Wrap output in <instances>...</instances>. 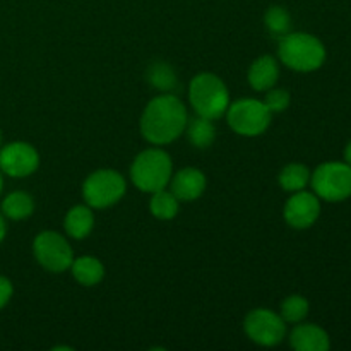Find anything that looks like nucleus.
I'll return each instance as SVG.
<instances>
[{"label":"nucleus","instance_id":"obj_1","mask_svg":"<svg viewBox=\"0 0 351 351\" xmlns=\"http://www.w3.org/2000/svg\"><path fill=\"white\" fill-rule=\"evenodd\" d=\"M187 108L177 96L165 93L147 103L141 117V132L151 144L163 146L173 143L185 132Z\"/></svg>","mask_w":351,"mask_h":351},{"label":"nucleus","instance_id":"obj_2","mask_svg":"<svg viewBox=\"0 0 351 351\" xmlns=\"http://www.w3.org/2000/svg\"><path fill=\"white\" fill-rule=\"evenodd\" d=\"M280 60L297 72H314L326 60V47L308 33H288L280 40Z\"/></svg>","mask_w":351,"mask_h":351},{"label":"nucleus","instance_id":"obj_3","mask_svg":"<svg viewBox=\"0 0 351 351\" xmlns=\"http://www.w3.org/2000/svg\"><path fill=\"white\" fill-rule=\"evenodd\" d=\"M189 101L195 115L216 120L225 115L230 106V93L225 82L215 74L202 72L191 81Z\"/></svg>","mask_w":351,"mask_h":351},{"label":"nucleus","instance_id":"obj_4","mask_svg":"<svg viewBox=\"0 0 351 351\" xmlns=\"http://www.w3.org/2000/svg\"><path fill=\"white\" fill-rule=\"evenodd\" d=\"M171 171H173V165H171L170 156L163 149L153 147V149L143 151L134 160L130 177L139 191L153 194L170 184Z\"/></svg>","mask_w":351,"mask_h":351},{"label":"nucleus","instance_id":"obj_5","mask_svg":"<svg viewBox=\"0 0 351 351\" xmlns=\"http://www.w3.org/2000/svg\"><path fill=\"white\" fill-rule=\"evenodd\" d=\"M314 194L328 202H341L351 197V167L341 161H329L311 175Z\"/></svg>","mask_w":351,"mask_h":351},{"label":"nucleus","instance_id":"obj_6","mask_svg":"<svg viewBox=\"0 0 351 351\" xmlns=\"http://www.w3.org/2000/svg\"><path fill=\"white\" fill-rule=\"evenodd\" d=\"M125 180L115 170H98L86 178L82 197L89 208L105 209L117 204L125 194Z\"/></svg>","mask_w":351,"mask_h":351},{"label":"nucleus","instance_id":"obj_7","mask_svg":"<svg viewBox=\"0 0 351 351\" xmlns=\"http://www.w3.org/2000/svg\"><path fill=\"white\" fill-rule=\"evenodd\" d=\"M228 125L237 134L245 137L261 136L271 123V112L264 101L254 98H243L232 103L226 110Z\"/></svg>","mask_w":351,"mask_h":351},{"label":"nucleus","instance_id":"obj_8","mask_svg":"<svg viewBox=\"0 0 351 351\" xmlns=\"http://www.w3.org/2000/svg\"><path fill=\"white\" fill-rule=\"evenodd\" d=\"M33 252L38 263L51 273H64L74 263L72 247L60 233L41 232L34 239Z\"/></svg>","mask_w":351,"mask_h":351},{"label":"nucleus","instance_id":"obj_9","mask_svg":"<svg viewBox=\"0 0 351 351\" xmlns=\"http://www.w3.org/2000/svg\"><path fill=\"white\" fill-rule=\"evenodd\" d=\"M247 336L261 346L280 345L287 335V324L280 314L267 308H256L243 322Z\"/></svg>","mask_w":351,"mask_h":351},{"label":"nucleus","instance_id":"obj_10","mask_svg":"<svg viewBox=\"0 0 351 351\" xmlns=\"http://www.w3.org/2000/svg\"><path fill=\"white\" fill-rule=\"evenodd\" d=\"M40 165V154L27 143H10L0 149V171L14 178L34 173Z\"/></svg>","mask_w":351,"mask_h":351},{"label":"nucleus","instance_id":"obj_11","mask_svg":"<svg viewBox=\"0 0 351 351\" xmlns=\"http://www.w3.org/2000/svg\"><path fill=\"white\" fill-rule=\"evenodd\" d=\"M321 215V201L315 194L305 191L293 192L285 206V219L297 230L311 228Z\"/></svg>","mask_w":351,"mask_h":351},{"label":"nucleus","instance_id":"obj_12","mask_svg":"<svg viewBox=\"0 0 351 351\" xmlns=\"http://www.w3.org/2000/svg\"><path fill=\"white\" fill-rule=\"evenodd\" d=\"M170 187L178 201H195L204 192L206 177L197 168H184L171 177Z\"/></svg>","mask_w":351,"mask_h":351},{"label":"nucleus","instance_id":"obj_13","mask_svg":"<svg viewBox=\"0 0 351 351\" xmlns=\"http://www.w3.org/2000/svg\"><path fill=\"white\" fill-rule=\"evenodd\" d=\"M291 348L297 351H328L331 346L329 335L315 324H298L290 336Z\"/></svg>","mask_w":351,"mask_h":351},{"label":"nucleus","instance_id":"obj_14","mask_svg":"<svg viewBox=\"0 0 351 351\" xmlns=\"http://www.w3.org/2000/svg\"><path fill=\"white\" fill-rule=\"evenodd\" d=\"M278 77H280V65L271 55L259 57L249 69V84L256 91H267L274 88Z\"/></svg>","mask_w":351,"mask_h":351},{"label":"nucleus","instance_id":"obj_15","mask_svg":"<svg viewBox=\"0 0 351 351\" xmlns=\"http://www.w3.org/2000/svg\"><path fill=\"white\" fill-rule=\"evenodd\" d=\"M93 225H95V216L89 206H74L71 211L65 215L64 226L69 237L75 240L86 239L91 233Z\"/></svg>","mask_w":351,"mask_h":351},{"label":"nucleus","instance_id":"obj_16","mask_svg":"<svg viewBox=\"0 0 351 351\" xmlns=\"http://www.w3.org/2000/svg\"><path fill=\"white\" fill-rule=\"evenodd\" d=\"M71 271L74 274L75 281L81 283L82 287H95L105 276V267H103V264L96 257L91 256L74 259Z\"/></svg>","mask_w":351,"mask_h":351},{"label":"nucleus","instance_id":"obj_17","mask_svg":"<svg viewBox=\"0 0 351 351\" xmlns=\"http://www.w3.org/2000/svg\"><path fill=\"white\" fill-rule=\"evenodd\" d=\"M34 201L26 192H12L2 201V213L9 219L21 221L33 215Z\"/></svg>","mask_w":351,"mask_h":351},{"label":"nucleus","instance_id":"obj_18","mask_svg":"<svg viewBox=\"0 0 351 351\" xmlns=\"http://www.w3.org/2000/svg\"><path fill=\"white\" fill-rule=\"evenodd\" d=\"M185 130H187L189 141H191L195 147H199V149H204V147L211 146L213 141H215L216 137L213 120L204 119V117L199 115H195L194 119L189 120Z\"/></svg>","mask_w":351,"mask_h":351},{"label":"nucleus","instance_id":"obj_19","mask_svg":"<svg viewBox=\"0 0 351 351\" xmlns=\"http://www.w3.org/2000/svg\"><path fill=\"white\" fill-rule=\"evenodd\" d=\"M311 170L302 163H290L281 170L280 185L287 192L304 191L311 184Z\"/></svg>","mask_w":351,"mask_h":351},{"label":"nucleus","instance_id":"obj_20","mask_svg":"<svg viewBox=\"0 0 351 351\" xmlns=\"http://www.w3.org/2000/svg\"><path fill=\"white\" fill-rule=\"evenodd\" d=\"M178 199L175 197L173 192H168L165 189L161 191L153 192V197H151L149 209L153 213L154 218L161 219V221H168V219H173L178 213Z\"/></svg>","mask_w":351,"mask_h":351},{"label":"nucleus","instance_id":"obj_21","mask_svg":"<svg viewBox=\"0 0 351 351\" xmlns=\"http://www.w3.org/2000/svg\"><path fill=\"white\" fill-rule=\"evenodd\" d=\"M264 24H266L267 31H269L274 38H280L281 40L285 34L290 33L291 17L285 7L273 5L267 9L266 16H264Z\"/></svg>","mask_w":351,"mask_h":351},{"label":"nucleus","instance_id":"obj_22","mask_svg":"<svg viewBox=\"0 0 351 351\" xmlns=\"http://www.w3.org/2000/svg\"><path fill=\"white\" fill-rule=\"evenodd\" d=\"M147 81L156 89H161L165 93H170L177 86V75L173 69L165 62H156L147 71Z\"/></svg>","mask_w":351,"mask_h":351},{"label":"nucleus","instance_id":"obj_23","mask_svg":"<svg viewBox=\"0 0 351 351\" xmlns=\"http://www.w3.org/2000/svg\"><path fill=\"white\" fill-rule=\"evenodd\" d=\"M308 314V302L305 300L302 295H291L287 300H283L281 304V317L285 319V322H298L304 321Z\"/></svg>","mask_w":351,"mask_h":351},{"label":"nucleus","instance_id":"obj_24","mask_svg":"<svg viewBox=\"0 0 351 351\" xmlns=\"http://www.w3.org/2000/svg\"><path fill=\"white\" fill-rule=\"evenodd\" d=\"M264 105L267 106L271 113H280L290 106V93L285 89H267L266 98H264Z\"/></svg>","mask_w":351,"mask_h":351},{"label":"nucleus","instance_id":"obj_25","mask_svg":"<svg viewBox=\"0 0 351 351\" xmlns=\"http://www.w3.org/2000/svg\"><path fill=\"white\" fill-rule=\"evenodd\" d=\"M12 293H14V287L12 283H10V280H7L5 276H0V311L9 304Z\"/></svg>","mask_w":351,"mask_h":351},{"label":"nucleus","instance_id":"obj_26","mask_svg":"<svg viewBox=\"0 0 351 351\" xmlns=\"http://www.w3.org/2000/svg\"><path fill=\"white\" fill-rule=\"evenodd\" d=\"M3 237H5V221H3V216L0 215V242L3 240Z\"/></svg>","mask_w":351,"mask_h":351},{"label":"nucleus","instance_id":"obj_27","mask_svg":"<svg viewBox=\"0 0 351 351\" xmlns=\"http://www.w3.org/2000/svg\"><path fill=\"white\" fill-rule=\"evenodd\" d=\"M345 161L351 167V141H350V144L346 146V149H345Z\"/></svg>","mask_w":351,"mask_h":351},{"label":"nucleus","instance_id":"obj_28","mask_svg":"<svg viewBox=\"0 0 351 351\" xmlns=\"http://www.w3.org/2000/svg\"><path fill=\"white\" fill-rule=\"evenodd\" d=\"M2 187H3V180H2V171H0V194H2Z\"/></svg>","mask_w":351,"mask_h":351},{"label":"nucleus","instance_id":"obj_29","mask_svg":"<svg viewBox=\"0 0 351 351\" xmlns=\"http://www.w3.org/2000/svg\"><path fill=\"white\" fill-rule=\"evenodd\" d=\"M0 143H2V132H0Z\"/></svg>","mask_w":351,"mask_h":351}]
</instances>
